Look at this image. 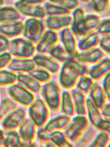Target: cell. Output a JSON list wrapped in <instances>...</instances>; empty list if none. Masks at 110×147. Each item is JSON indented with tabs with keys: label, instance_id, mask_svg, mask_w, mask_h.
<instances>
[{
	"label": "cell",
	"instance_id": "cell-17",
	"mask_svg": "<svg viewBox=\"0 0 110 147\" xmlns=\"http://www.w3.org/2000/svg\"><path fill=\"white\" fill-rule=\"evenodd\" d=\"M18 129L22 142L29 143L35 141L38 128L29 117L26 118Z\"/></svg>",
	"mask_w": 110,
	"mask_h": 147
},
{
	"label": "cell",
	"instance_id": "cell-37",
	"mask_svg": "<svg viewBox=\"0 0 110 147\" xmlns=\"http://www.w3.org/2000/svg\"><path fill=\"white\" fill-rule=\"evenodd\" d=\"M94 80L88 74L81 76L75 87L86 94H88L94 83Z\"/></svg>",
	"mask_w": 110,
	"mask_h": 147
},
{
	"label": "cell",
	"instance_id": "cell-21",
	"mask_svg": "<svg viewBox=\"0 0 110 147\" xmlns=\"http://www.w3.org/2000/svg\"><path fill=\"white\" fill-rule=\"evenodd\" d=\"M17 82L36 95H39L42 84L29 73H18Z\"/></svg>",
	"mask_w": 110,
	"mask_h": 147
},
{
	"label": "cell",
	"instance_id": "cell-26",
	"mask_svg": "<svg viewBox=\"0 0 110 147\" xmlns=\"http://www.w3.org/2000/svg\"><path fill=\"white\" fill-rule=\"evenodd\" d=\"M86 107L90 124L96 128L99 122L103 119L101 111L90 97L87 98Z\"/></svg>",
	"mask_w": 110,
	"mask_h": 147
},
{
	"label": "cell",
	"instance_id": "cell-50",
	"mask_svg": "<svg viewBox=\"0 0 110 147\" xmlns=\"http://www.w3.org/2000/svg\"><path fill=\"white\" fill-rule=\"evenodd\" d=\"M5 136V133L2 129L0 128V146L3 145L4 140Z\"/></svg>",
	"mask_w": 110,
	"mask_h": 147
},
{
	"label": "cell",
	"instance_id": "cell-45",
	"mask_svg": "<svg viewBox=\"0 0 110 147\" xmlns=\"http://www.w3.org/2000/svg\"><path fill=\"white\" fill-rule=\"evenodd\" d=\"M103 88L108 99L110 101V72L103 78Z\"/></svg>",
	"mask_w": 110,
	"mask_h": 147
},
{
	"label": "cell",
	"instance_id": "cell-19",
	"mask_svg": "<svg viewBox=\"0 0 110 147\" xmlns=\"http://www.w3.org/2000/svg\"><path fill=\"white\" fill-rule=\"evenodd\" d=\"M71 117L64 114L59 113L52 116L44 128L50 132L55 131H63L70 122Z\"/></svg>",
	"mask_w": 110,
	"mask_h": 147
},
{
	"label": "cell",
	"instance_id": "cell-4",
	"mask_svg": "<svg viewBox=\"0 0 110 147\" xmlns=\"http://www.w3.org/2000/svg\"><path fill=\"white\" fill-rule=\"evenodd\" d=\"M90 123L86 115H74L64 130L67 138L73 143L76 142L87 129Z\"/></svg>",
	"mask_w": 110,
	"mask_h": 147
},
{
	"label": "cell",
	"instance_id": "cell-7",
	"mask_svg": "<svg viewBox=\"0 0 110 147\" xmlns=\"http://www.w3.org/2000/svg\"><path fill=\"white\" fill-rule=\"evenodd\" d=\"M7 92L10 98L15 103L24 107L30 106L36 97L33 93L18 82L10 86Z\"/></svg>",
	"mask_w": 110,
	"mask_h": 147
},
{
	"label": "cell",
	"instance_id": "cell-10",
	"mask_svg": "<svg viewBox=\"0 0 110 147\" xmlns=\"http://www.w3.org/2000/svg\"><path fill=\"white\" fill-rule=\"evenodd\" d=\"M32 59L37 66L46 69L53 76L58 74L61 66V63L48 54L38 53Z\"/></svg>",
	"mask_w": 110,
	"mask_h": 147
},
{
	"label": "cell",
	"instance_id": "cell-20",
	"mask_svg": "<svg viewBox=\"0 0 110 147\" xmlns=\"http://www.w3.org/2000/svg\"><path fill=\"white\" fill-rule=\"evenodd\" d=\"M101 36L96 31L78 39V49L80 52L89 50L99 46Z\"/></svg>",
	"mask_w": 110,
	"mask_h": 147
},
{
	"label": "cell",
	"instance_id": "cell-39",
	"mask_svg": "<svg viewBox=\"0 0 110 147\" xmlns=\"http://www.w3.org/2000/svg\"><path fill=\"white\" fill-rule=\"evenodd\" d=\"M47 16L70 14L71 11L58 5L48 2L44 5Z\"/></svg>",
	"mask_w": 110,
	"mask_h": 147
},
{
	"label": "cell",
	"instance_id": "cell-38",
	"mask_svg": "<svg viewBox=\"0 0 110 147\" xmlns=\"http://www.w3.org/2000/svg\"><path fill=\"white\" fill-rule=\"evenodd\" d=\"M110 0H90V7L95 13L102 14L108 10Z\"/></svg>",
	"mask_w": 110,
	"mask_h": 147
},
{
	"label": "cell",
	"instance_id": "cell-1",
	"mask_svg": "<svg viewBox=\"0 0 110 147\" xmlns=\"http://www.w3.org/2000/svg\"><path fill=\"white\" fill-rule=\"evenodd\" d=\"M89 67L75 59L62 63L58 74V80L64 90H70L75 87L81 76L88 74Z\"/></svg>",
	"mask_w": 110,
	"mask_h": 147
},
{
	"label": "cell",
	"instance_id": "cell-15",
	"mask_svg": "<svg viewBox=\"0 0 110 147\" xmlns=\"http://www.w3.org/2000/svg\"><path fill=\"white\" fill-rule=\"evenodd\" d=\"M101 19L98 14L95 13L86 14L82 25L75 34L77 38L79 39L96 31Z\"/></svg>",
	"mask_w": 110,
	"mask_h": 147
},
{
	"label": "cell",
	"instance_id": "cell-33",
	"mask_svg": "<svg viewBox=\"0 0 110 147\" xmlns=\"http://www.w3.org/2000/svg\"><path fill=\"white\" fill-rule=\"evenodd\" d=\"M18 107L11 98H4L0 102V121Z\"/></svg>",
	"mask_w": 110,
	"mask_h": 147
},
{
	"label": "cell",
	"instance_id": "cell-40",
	"mask_svg": "<svg viewBox=\"0 0 110 147\" xmlns=\"http://www.w3.org/2000/svg\"><path fill=\"white\" fill-rule=\"evenodd\" d=\"M48 1L70 11L78 7L79 5V0H48Z\"/></svg>",
	"mask_w": 110,
	"mask_h": 147
},
{
	"label": "cell",
	"instance_id": "cell-52",
	"mask_svg": "<svg viewBox=\"0 0 110 147\" xmlns=\"http://www.w3.org/2000/svg\"><path fill=\"white\" fill-rule=\"evenodd\" d=\"M79 1L82 3L86 4L89 2L90 0H79Z\"/></svg>",
	"mask_w": 110,
	"mask_h": 147
},
{
	"label": "cell",
	"instance_id": "cell-32",
	"mask_svg": "<svg viewBox=\"0 0 110 147\" xmlns=\"http://www.w3.org/2000/svg\"><path fill=\"white\" fill-rule=\"evenodd\" d=\"M3 146L6 147H22V140L17 130L8 131L5 133Z\"/></svg>",
	"mask_w": 110,
	"mask_h": 147
},
{
	"label": "cell",
	"instance_id": "cell-3",
	"mask_svg": "<svg viewBox=\"0 0 110 147\" xmlns=\"http://www.w3.org/2000/svg\"><path fill=\"white\" fill-rule=\"evenodd\" d=\"M28 109L29 117L34 122L38 128L44 127L50 119V110L40 95L36 98Z\"/></svg>",
	"mask_w": 110,
	"mask_h": 147
},
{
	"label": "cell",
	"instance_id": "cell-23",
	"mask_svg": "<svg viewBox=\"0 0 110 147\" xmlns=\"http://www.w3.org/2000/svg\"><path fill=\"white\" fill-rule=\"evenodd\" d=\"M72 97L76 115H87L86 94L76 88L70 90Z\"/></svg>",
	"mask_w": 110,
	"mask_h": 147
},
{
	"label": "cell",
	"instance_id": "cell-9",
	"mask_svg": "<svg viewBox=\"0 0 110 147\" xmlns=\"http://www.w3.org/2000/svg\"><path fill=\"white\" fill-rule=\"evenodd\" d=\"M59 40V34L57 31L47 29L36 45L37 52L48 54L51 50L58 44Z\"/></svg>",
	"mask_w": 110,
	"mask_h": 147
},
{
	"label": "cell",
	"instance_id": "cell-35",
	"mask_svg": "<svg viewBox=\"0 0 110 147\" xmlns=\"http://www.w3.org/2000/svg\"><path fill=\"white\" fill-rule=\"evenodd\" d=\"M110 142V135L107 131L101 130L98 132L89 147H106Z\"/></svg>",
	"mask_w": 110,
	"mask_h": 147
},
{
	"label": "cell",
	"instance_id": "cell-43",
	"mask_svg": "<svg viewBox=\"0 0 110 147\" xmlns=\"http://www.w3.org/2000/svg\"><path fill=\"white\" fill-rule=\"evenodd\" d=\"M12 55L10 52H5L0 54V70L8 66L12 60Z\"/></svg>",
	"mask_w": 110,
	"mask_h": 147
},
{
	"label": "cell",
	"instance_id": "cell-18",
	"mask_svg": "<svg viewBox=\"0 0 110 147\" xmlns=\"http://www.w3.org/2000/svg\"><path fill=\"white\" fill-rule=\"evenodd\" d=\"M35 61L31 59L17 58L12 59L8 65L9 69L15 73H29L36 67Z\"/></svg>",
	"mask_w": 110,
	"mask_h": 147
},
{
	"label": "cell",
	"instance_id": "cell-42",
	"mask_svg": "<svg viewBox=\"0 0 110 147\" xmlns=\"http://www.w3.org/2000/svg\"><path fill=\"white\" fill-rule=\"evenodd\" d=\"M99 47L105 54L110 57V35L101 37Z\"/></svg>",
	"mask_w": 110,
	"mask_h": 147
},
{
	"label": "cell",
	"instance_id": "cell-29",
	"mask_svg": "<svg viewBox=\"0 0 110 147\" xmlns=\"http://www.w3.org/2000/svg\"><path fill=\"white\" fill-rule=\"evenodd\" d=\"M98 130L90 124L80 138L74 144V147H88L98 133Z\"/></svg>",
	"mask_w": 110,
	"mask_h": 147
},
{
	"label": "cell",
	"instance_id": "cell-54",
	"mask_svg": "<svg viewBox=\"0 0 110 147\" xmlns=\"http://www.w3.org/2000/svg\"><path fill=\"white\" fill-rule=\"evenodd\" d=\"M108 146L109 147H110V142L109 143V145H108Z\"/></svg>",
	"mask_w": 110,
	"mask_h": 147
},
{
	"label": "cell",
	"instance_id": "cell-25",
	"mask_svg": "<svg viewBox=\"0 0 110 147\" xmlns=\"http://www.w3.org/2000/svg\"><path fill=\"white\" fill-rule=\"evenodd\" d=\"M60 113L71 117L76 115L74 102L69 90H64L62 91Z\"/></svg>",
	"mask_w": 110,
	"mask_h": 147
},
{
	"label": "cell",
	"instance_id": "cell-41",
	"mask_svg": "<svg viewBox=\"0 0 110 147\" xmlns=\"http://www.w3.org/2000/svg\"><path fill=\"white\" fill-rule=\"evenodd\" d=\"M96 31L101 36L110 35V17L101 19Z\"/></svg>",
	"mask_w": 110,
	"mask_h": 147
},
{
	"label": "cell",
	"instance_id": "cell-24",
	"mask_svg": "<svg viewBox=\"0 0 110 147\" xmlns=\"http://www.w3.org/2000/svg\"><path fill=\"white\" fill-rule=\"evenodd\" d=\"M88 94L89 97L101 110L107 103L108 98L103 87L98 82H94Z\"/></svg>",
	"mask_w": 110,
	"mask_h": 147
},
{
	"label": "cell",
	"instance_id": "cell-5",
	"mask_svg": "<svg viewBox=\"0 0 110 147\" xmlns=\"http://www.w3.org/2000/svg\"><path fill=\"white\" fill-rule=\"evenodd\" d=\"M9 49L12 55L17 58H32L37 52L36 45L25 38L13 39Z\"/></svg>",
	"mask_w": 110,
	"mask_h": 147
},
{
	"label": "cell",
	"instance_id": "cell-22",
	"mask_svg": "<svg viewBox=\"0 0 110 147\" xmlns=\"http://www.w3.org/2000/svg\"><path fill=\"white\" fill-rule=\"evenodd\" d=\"M23 22L19 20L0 26V33L9 38H15L23 34Z\"/></svg>",
	"mask_w": 110,
	"mask_h": 147
},
{
	"label": "cell",
	"instance_id": "cell-47",
	"mask_svg": "<svg viewBox=\"0 0 110 147\" xmlns=\"http://www.w3.org/2000/svg\"><path fill=\"white\" fill-rule=\"evenodd\" d=\"M101 110L102 115L110 118V103H107Z\"/></svg>",
	"mask_w": 110,
	"mask_h": 147
},
{
	"label": "cell",
	"instance_id": "cell-46",
	"mask_svg": "<svg viewBox=\"0 0 110 147\" xmlns=\"http://www.w3.org/2000/svg\"><path fill=\"white\" fill-rule=\"evenodd\" d=\"M97 129L99 130L107 131L110 135V121L102 119L97 127Z\"/></svg>",
	"mask_w": 110,
	"mask_h": 147
},
{
	"label": "cell",
	"instance_id": "cell-31",
	"mask_svg": "<svg viewBox=\"0 0 110 147\" xmlns=\"http://www.w3.org/2000/svg\"><path fill=\"white\" fill-rule=\"evenodd\" d=\"M50 140L57 147H74L73 143L69 141L63 131H55L51 132Z\"/></svg>",
	"mask_w": 110,
	"mask_h": 147
},
{
	"label": "cell",
	"instance_id": "cell-30",
	"mask_svg": "<svg viewBox=\"0 0 110 147\" xmlns=\"http://www.w3.org/2000/svg\"><path fill=\"white\" fill-rule=\"evenodd\" d=\"M86 14L84 9L79 6L73 10L70 28L74 34L82 25Z\"/></svg>",
	"mask_w": 110,
	"mask_h": 147
},
{
	"label": "cell",
	"instance_id": "cell-36",
	"mask_svg": "<svg viewBox=\"0 0 110 147\" xmlns=\"http://www.w3.org/2000/svg\"><path fill=\"white\" fill-rule=\"evenodd\" d=\"M17 82V74L11 70H0V86H11Z\"/></svg>",
	"mask_w": 110,
	"mask_h": 147
},
{
	"label": "cell",
	"instance_id": "cell-44",
	"mask_svg": "<svg viewBox=\"0 0 110 147\" xmlns=\"http://www.w3.org/2000/svg\"><path fill=\"white\" fill-rule=\"evenodd\" d=\"M10 42L7 37L0 34V53H3L9 49Z\"/></svg>",
	"mask_w": 110,
	"mask_h": 147
},
{
	"label": "cell",
	"instance_id": "cell-13",
	"mask_svg": "<svg viewBox=\"0 0 110 147\" xmlns=\"http://www.w3.org/2000/svg\"><path fill=\"white\" fill-rule=\"evenodd\" d=\"M105 57V54L100 48L97 47L83 52L78 51L75 59L78 62L88 66L97 63Z\"/></svg>",
	"mask_w": 110,
	"mask_h": 147
},
{
	"label": "cell",
	"instance_id": "cell-6",
	"mask_svg": "<svg viewBox=\"0 0 110 147\" xmlns=\"http://www.w3.org/2000/svg\"><path fill=\"white\" fill-rule=\"evenodd\" d=\"M46 30L44 20L30 18L23 22V34L35 45L41 39Z\"/></svg>",
	"mask_w": 110,
	"mask_h": 147
},
{
	"label": "cell",
	"instance_id": "cell-55",
	"mask_svg": "<svg viewBox=\"0 0 110 147\" xmlns=\"http://www.w3.org/2000/svg\"><path fill=\"white\" fill-rule=\"evenodd\" d=\"M18 1H20V0H18Z\"/></svg>",
	"mask_w": 110,
	"mask_h": 147
},
{
	"label": "cell",
	"instance_id": "cell-14",
	"mask_svg": "<svg viewBox=\"0 0 110 147\" xmlns=\"http://www.w3.org/2000/svg\"><path fill=\"white\" fill-rule=\"evenodd\" d=\"M58 34L63 47L68 53L76 57V55L78 52L77 38L70 27L61 30Z\"/></svg>",
	"mask_w": 110,
	"mask_h": 147
},
{
	"label": "cell",
	"instance_id": "cell-51",
	"mask_svg": "<svg viewBox=\"0 0 110 147\" xmlns=\"http://www.w3.org/2000/svg\"><path fill=\"white\" fill-rule=\"evenodd\" d=\"M42 146L47 147H57L54 143L52 142L51 140H50L47 142L44 143V144H42Z\"/></svg>",
	"mask_w": 110,
	"mask_h": 147
},
{
	"label": "cell",
	"instance_id": "cell-2",
	"mask_svg": "<svg viewBox=\"0 0 110 147\" xmlns=\"http://www.w3.org/2000/svg\"><path fill=\"white\" fill-rule=\"evenodd\" d=\"M56 76L49 82L42 85L40 96L50 110L51 116L60 113L62 90Z\"/></svg>",
	"mask_w": 110,
	"mask_h": 147
},
{
	"label": "cell",
	"instance_id": "cell-27",
	"mask_svg": "<svg viewBox=\"0 0 110 147\" xmlns=\"http://www.w3.org/2000/svg\"><path fill=\"white\" fill-rule=\"evenodd\" d=\"M21 14L16 8L5 6L0 8V23H8L21 20Z\"/></svg>",
	"mask_w": 110,
	"mask_h": 147
},
{
	"label": "cell",
	"instance_id": "cell-12",
	"mask_svg": "<svg viewBox=\"0 0 110 147\" xmlns=\"http://www.w3.org/2000/svg\"><path fill=\"white\" fill-rule=\"evenodd\" d=\"M44 21L46 28L56 31H60L66 28L70 27L72 17L70 14L47 16Z\"/></svg>",
	"mask_w": 110,
	"mask_h": 147
},
{
	"label": "cell",
	"instance_id": "cell-28",
	"mask_svg": "<svg viewBox=\"0 0 110 147\" xmlns=\"http://www.w3.org/2000/svg\"><path fill=\"white\" fill-rule=\"evenodd\" d=\"M48 54L60 63L62 64L68 60L75 59V56L68 53L62 45L58 44L51 50Z\"/></svg>",
	"mask_w": 110,
	"mask_h": 147
},
{
	"label": "cell",
	"instance_id": "cell-48",
	"mask_svg": "<svg viewBox=\"0 0 110 147\" xmlns=\"http://www.w3.org/2000/svg\"><path fill=\"white\" fill-rule=\"evenodd\" d=\"M21 2L25 3L33 4H42L44 3L46 0H20Z\"/></svg>",
	"mask_w": 110,
	"mask_h": 147
},
{
	"label": "cell",
	"instance_id": "cell-53",
	"mask_svg": "<svg viewBox=\"0 0 110 147\" xmlns=\"http://www.w3.org/2000/svg\"><path fill=\"white\" fill-rule=\"evenodd\" d=\"M5 2V0H0V7L4 4Z\"/></svg>",
	"mask_w": 110,
	"mask_h": 147
},
{
	"label": "cell",
	"instance_id": "cell-16",
	"mask_svg": "<svg viewBox=\"0 0 110 147\" xmlns=\"http://www.w3.org/2000/svg\"><path fill=\"white\" fill-rule=\"evenodd\" d=\"M110 72V58L105 57L89 68L88 74L94 80L99 81Z\"/></svg>",
	"mask_w": 110,
	"mask_h": 147
},
{
	"label": "cell",
	"instance_id": "cell-34",
	"mask_svg": "<svg viewBox=\"0 0 110 147\" xmlns=\"http://www.w3.org/2000/svg\"><path fill=\"white\" fill-rule=\"evenodd\" d=\"M29 74L36 79L42 85L50 81L53 76L46 69L38 66Z\"/></svg>",
	"mask_w": 110,
	"mask_h": 147
},
{
	"label": "cell",
	"instance_id": "cell-49",
	"mask_svg": "<svg viewBox=\"0 0 110 147\" xmlns=\"http://www.w3.org/2000/svg\"><path fill=\"white\" fill-rule=\"evenodd\" d=\"M40 145L38 142L24 143L22 142V147H40Z\"/></svg>",
	"mask_w": 110,
	"mask_h": 147
},
{
	"label": "cell",
	"instance_id": "cell-8",
	"mask_svg": "<svg viewBox=\"0 0 110 147\" xmlns=\"http://www.w3.org/2000/svg\"><path fill=\"white\" fill-rule=\"evenodd\" d=\"M27 111L23 107H18L2 121V126L6 131L17 130L27 118Z\"/></svg>",
	"mask_w": 110,
	"mask_h": 147
},
{
	"label": "cell",
	"instance_id": "cell-11",
	"mask_svg": "<svg viewBox=\"0 0 110 147\" xmlns=\"http://www.w3.org/2000/svg\"><path fill=\"white\" fill-rule=\"evenodd\" d=\"M15 7L21 14L25 16L44 20L47 15L44 5L25 3L18 1L15 3Z\"/></svg>",
	"mask_w": 110,
	"mask_h": 147
}]
</instances>
